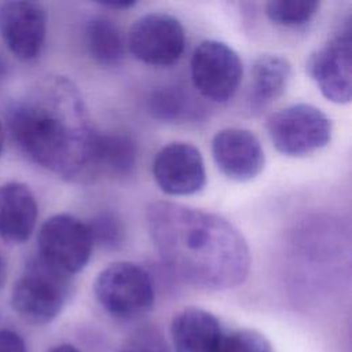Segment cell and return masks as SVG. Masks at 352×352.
<instances>
[{"label":"cell","mask_w":352,"mask_h":352,"mask_svg":"<svg viewBox=\"0 0 352 352\" xmlns=\"http://www.w3.org/2000/svg\"><path fill=\"white\" fill-rule=\"evenodd\" d=\"M146 220L160 257L183 280L202 289L226 290L248 276V243L224 217L158 201L147 208Z\"/></svg>","instance_id":"1"},{"label":"cell","mask_w":352,"mask_h":352,"mask_svg":"<svg viewBox=\"0 0 352 352\" xmlns=\"http://www.w3.org/2000/svg\"><path fill=\"white\" fill-rule=\"evenodd\" d=\"M8 129L18 148L34 164L70 182L94 176L98 132L82 98L63 77H50L8 110Z\"/></svg>","instance_id":"2"},{"label":"cell","mask_w":352,"mask_h":352,"mask_svg":"<svg viewBox=\"0 0 352 352\" xmlns=\"http://www.w3.org/2000/svg\"><path fill=\"white\" fill-rule=\"evenodd\" d=\"M70 290L72 276L36 256L14 283L11 305L23 320L47 324L60 314Z\"/></svg>","instance_id":"3"},{"label":"cell","mask_w":352,"mask_h":352,"mask_svg":"<svg viewBox=\"0 0 352 352\" xmlns=\"http://www.w3.org/2000/svg\"><path fill=\"white\" fill-rule=\"evenodd\" d=\"M94 293L100 307L118 319H135L154 304V285L150 274L129 261H117L95 278Z\"/></svg>","instance_id":"4"},{"label":"cell","mask_w":352,"mask_h":352,"mask_svg":"<svg viewBox=\"0 0 352 352\" xmlns=\"http://www.w3.org/2000/svg\"><path fill=\"white\" fill-rule=\"evenodd\" d=\"M274 147L287 157H304L323 148L331 139V121L316 106L290 104L272 113L265 124Z\"/></svg>","instance_id":"5"},{"label":"cell","mask_w":352,"mask_h":352,"mask_svg":"<svg viewBox=\"0 0 352 352\" xmlns=\"http://www.w3.org/2000/svg\"><path fill=\"white\" fill-rule=\"evenodd\" d=\"M37 248L38 257L72 276L88 264L94 241L87 223L73 214L58 213L41 224Z\"/></svg>","instance_id":"6"},{"label":"cell","mask_w":352,"mask_h":352,"mask_svg":"<svg viewBox=\"0 0 352 352\" xmlns=\"http://www.w3.org/2000/svg\"><path fill=\"white\" fill-rule=\"evenodd\" d=\"M242 73L239 55L223 41L205 40L192 52V84L210 102H228L238 91Z\"/></svg>","instance_id":"7"},{"label":"cell","mask_w":352,"mask_h":352,"mask_svg":"<svg viewBox=\"0 0 352 352\" xmlns=\"http://www.w3.org/2000/svg\"><path fill=\"white\" fill-rule=\"evenodd\" d=\"M186 33L180 21L169 14L150 12L138 18L129 28L126 47L140 62L151 66H169L184 51Z\"/></svg>","instance_id":"8"},{"label":"cell","mask_w":352,"mask_h":352,"mask_svg":"<svg viewBox=\"0 0 352 352\" xmlns=\"http://www.w3.org/2000/svg\"><path fill=\"white\" fill-rule=\"evenodd\" d=\"M351 69V23L346 21L340 32L309 55L307 72L327 100L344 104L351 102L352 96Z\"/></svg>","instance_id":"9"},{"label":"cell","mask_w":352,"mask_h":352,"mask_svg":"<svg viewBox=\"0 0 352 352\" xmlns=\"http://www.w3.org/2000/svg\"><path fill=\"white\" fill-rule=\"evenodd\" d=\"M0 36L19 60L40 56L47 36V12L34 1H6L0 6Z\"/></svg>","instance_id":"10"},{"label":"cell","mask_w":352,"mask_h":352,"mask_svg":"<svg viewBox=\"0 0 352 352\" xmlns=\"http://www.w3.org/2000/svg\"><path fill=\"white\" fill-rule=\"evenodd\" d=\"M153 176L168 195H191L206 183V170L199 150L186 142L164 146L153 160Z\"/></svg>","instance_id":"11"},{"label":"cell","mask_w":352,"mask_h":352,"mask_svg":"<svg viewBox=\"0 0 352 352\" xmlns=\"http://www.w3.org/2000/svg\"><path fill=\"white\" fill-rule=\"evenodd\" d=\"M212 155L219 170L231 180L248 182L258 176L265 155L258 138L243 128H224L212 139Z\"/></svg>","instance_id":"12"},{"label":"cell","mask_w":352,"mask_h":352,"mask_svg":"<svg viewBox=\"0 0 352 352\" xmlns=\"http://www.w3.org/2000/svg\"><path fill=\"white\" fill-rule=\"evenodd\" d=\"M37 201L29 186L8 182L0 186V238L12 245L26 242L37 221Z\"/></svg>","instance_id":"13"},{"label":"cell","mask_w":352,"mask_h":352,"mask_svg":"<svg viewBox=\"0 0 352 352\" xmlns=\"http://www.w3.org/2000/svg\"><path fill=\"white\" fill-rule=\"evenodd\" d=\"M170 336L176 352H219L224 337L219 319L197 307L184 308L173 316Z\"/></svg>","instance_id":"14"},{"label":"cell","mask_w":352,"mask_h":352,"mask_svg":"<svg viewBox=\"0 0 352 352\" xmlns=\"http://www.w3.org/2000/svg\"><path fill=\"white\" fill-rule=\"evenodd\" d=\"M292 76L290 62L275 54L260 55L252 66L249 107L261 113L271 106L286 89Z\"/></svg>","instance_id":"15"},{"label":"cell","mask_w":352,"mask_h":352,"mask_svg":"<svg viewBox=\"0 0 352 352\" xmlns=\"http://www.w3.org/2000/svg\"><path fill=\"white\" fill-rule=\"evenodd\" d=\"M138 158L136 142L124 133H99L94 143L92 170L106 172L113 176H129Z\"/></svg>","instance_id":"16"},{"label":"cell","mask_w":352,"mask_h":352,"mask_svg":"<svg viewBox=\"0 0 352 352\" xmlns=\"http://www.w3.org/2000/svg\"><path fill=\"white\" fill-rule=\"evenodd\" d=\"M85 44L99 65L114 66L124 58L125 43L120 28L107 16L96 15L87 21Z\"/></svg>","instance_id":"17"},{"label":"cell","mask_w":352,"mask_h":352,"mask_svg":"<svg viewBox=\"0 0 352 352\" xmlns=\"http://www.w3.org/2000/svg\"><path fill=\"white\" fill-rule=\"evenodd\" d=\"M197 104L183 87L164 85L151 92L148 98L150 114L161 121L175 122L197 117Z\"/></svg>","instance_id":"18"},{"label":"cell","mask_w":352,"mask_h":352,"mask_svg":"<svg viewBox=\"0 0 352 352\" xmlns=\"http://www.w3.org/2000/svg\"><path fill=\"white\" fill-rule=\"evenodd\" d=\"M319 6L315 0H272L265 4V14L275 25L297 28L309 22Z\"/></svg>","instance_id":"19"},{"label":"cell","mask_w":352,"mask_h":352,"mask_svg":"<svg viewBox=\"0 0 352 352\" xmlns=\"http://www.w3.org/2000/svg\"><path fill=\"white\" fill-rule=\"evenodd\" d=\"M94 245L104 249H116L124 241V226L121 219L113 212H100L87 223Z\"/></svg>","instance_id":"20"},{"label":"cell","mask_w":352,"mask_h":352,"mask_svg":"<svg viewBox=\"0 0 352 352\" xmlns=\"http://www.w3.org/2000/svg\"><path fill=\"white\" fill-rule=\"evenodd\" d=\"M219 352H274L268 338L257 330L242 329L224 336Z\"/></svg>","instance_id":"21"},{"label":"cell","mask_w":352,"mask_h":352,"mask_svg":"<svg viewBox=\"0 0 352 352\" xmlns=\"http://www.w3.org/2000/svg\"><path fill=\"white\" fill-rule=\"evenodd\" d=\"M120 352H166V349L160 334L153 330H142Z\"/></svg>","instance_id":"22"},{"label":"cell","mask_w":352,"mask_h":352,"mask_svg":"<svg viewBox=\"0 0 352 352\" xmlns=\"http://www.w3.org/2000/svg\"><path fill=\"white\" fill-rule=\"evenodd\" d=\"M0 352H28L23 338L14 330H0Z\"/></svg>","instance_id":"23"},{"label":"cell","mask_w":352,"mask_h":352,"mask_svg":"<svg viewBox=\"0 0 352 352\" xmlns=\"http://www.w3.org/2000/svg\"><path fill=\"white\" fill-rule=\"evenodd\" d=\"M100 4L109 7V8H128L135 6V1H102Z\"/></svg>","instance_id":"24"},{"label":"cell","mask_w":352,"mask_h":352,"mask_svg":"<svg viewBox=\"0 0 352 352\" xmlns=\"http://www.w3.org/2000/svg\"><path fill=\"white\" fill-rule=\"evenodd\" d=\"M6 280H7V263L3 254L0 253V290L4 287Z\"/></svg>","instance_id":"25"},{"label":"cell","mask_w":352,"mask_h":352,"mask_svg":"<svg viewBox=\"0 0 352 352\" xmlns=\"http://www.w3.org/2000/svg\"><path fill=\"white\" fill-rule=\"evenodd\" d=\"M48 352H80V351L70 344H62V345H58V346L50 349Z\"/></svg>","instance_id":"26"},{"label":"cell","mask_w":352,"mask_h":352,"mask_svg":"<svg viewBox=\"0 0 352 352\" xmlns=\"http://www.w3.org/2000/svg\"><path fill=\"white\" fill-rule=\"evenodd\" d=\"M4 72H6V63H4L3 56L0 55V81H1V78L4 77Z\"/></svg>","instance_id":"27"},{"label":"cell","mask_w":352,"mask_h":352,"mask_svg":"<svg viewBox=\"0 0 352 352\" xmlns=\"http://www.w3.org/2000/svg\"><path fill=\"white\" fill-rule=\"evenodd\" d=\"M3 144H4V129H3V125L0 122V154L3 151Z\"/></svg>","instance_id":"28"}]
</instances>
